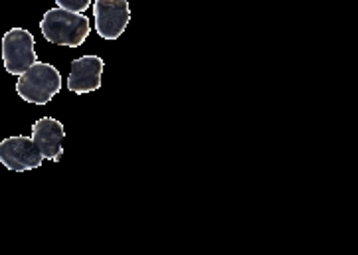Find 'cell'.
<instances>
[{
    "label": "cell",
    "mask_w": 358,
    "mask_h": 255,
    "mask_svg": "<svg viewBox=\"0 0 358 255\" xmlns=\"http://www.w3.org/2000/svg\"><path fill=\"white\" fill-rule=\"evenodd\" d=\"M62 92V75L52 64L36 61L18 75L16 93L24 101L34 105H46Z\"/></svg>",
    "instance_id": "cell-2"
},
{
    "label": "cell",
    "mask_w": 358,
    "mask_h": 255,
    "mask_svg": "<svg viewBox=\"0 0 358 255\" xmlns=\"http://www.w3.org/2000/svg\"><path fill=\"white\" fill-rule=\"evenodd\" d=\"M64 139H66V131L64 125L54 117H42L38 119L32 127V140L38 147L40 154L48 161H59L64 154Z\"/></svg>",
    "instance_id": "cell-6"
},
{
    "label": "cell",
    "mask_w": 358,
    "mask_h": 255,
    "mask_svg": "<svg viewBox=\"0 0 358 255\" xmlns=\"http://www.w3.org/2000/svg\"><path fill=\"white\" fill-rule=\"evenodd\" d=\"M34 36L24 28H12L2 36V64L12 75H20L38 61Z\"/></svg>",
    "instance_id": "cell-3"
},
{
    "label": "cell",
    "mask_w": 358,
    "mask_h": 255,
    "mask_svg": "<svg viewBox=\"0 0 358 255\" xmlns=\"http://www.w3.org/2000/svg\"><path fill=\"white\" fill-rule=\"evenodd\" d=\"M54 2L58 4V8L70 12H81V14L92 6V0H54Z\"/></svg>",
    "instance_id": "cell-8"
},
{
    "label": "cell",
    "mask_w": 358,
    "mask_h": 255,
    "mask_svg": "<svg viewBox=\"0 0 358 255\" xmlns=\"http://www.w3.org/2000/svg\"><path fill=\"white\" fill-rule=\"evenodd\" d=\"M101 73L103 59L99 56H81L73 59L68 75V89L78 95L97 92L101 87Z\"/></svg>",
    "instance_id": "cell-7"
},
{
    "label": "cell",
    "mask_w": 358,
    "mask_h": 255,
    "mask_svg": "<svg viewBox=\"0 0 358 255\" xmlns=\"http://www.w3.org/2000/svg\"><path fill=\"white\" fill-rule=\"evenodd\" d=\"M95 32L103 40H117L131 20L127 0H95L93 4Z\"/></svg>",
    "instance_id": "cell-5"
},
{
    "label": "cell",
    "mask_w": 358,
    "mask_h": 255,
    "mask_svg": "<svg viewBox=\"0 0 358 255\" xmlns=\"http://www.w3.org/2000/svg\"><path fill=\"white\" fill-rule=\"evenodd\" d=\"M40 30L50 44L66 48H80L92 32L90 18L81 12L64 8H50L40 20Z\"/></svg>",
    "instance_id": "cell-1"
},
{
    "label": "cell",
    "mask_w": 358,
    "mask_h": 255,
    "mask_svg": "<svg viewBox=\"0 0 358 255\" xmlns=\"http://www.w3.org/2000/svg\"><path fill=\"white\" fill-rule=\"evenodd\" d=\"M44 156L40 154L38 147L34 145L32 137H8L0 140V164H4L8 170L14 173H24L42 166Z\"/></svg>",
    "instance_id": "cell-4"
}]
</instances>
